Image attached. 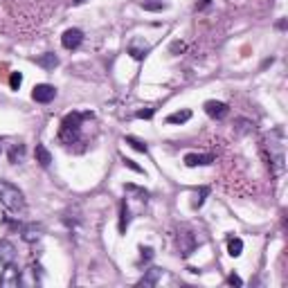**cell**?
<instances>
[{"label":"cell","mask_w":288,"mask_h":288,"mask_svg":"<svg viewBox=\"0 0 288 288\" xmlns=\"http://www.w3.org/2000/svg\"><path fill=\"white\" fill-rule=\"evenodd\" d=\"M207 196H209V187H200V189H196L194 200H191V207H194V209L203 207V203H205V198H207Z\"/></svg>","instance_id":"19"},{"label":"cell","mask_w":288,"mask_h":288,"mask_svg":"<svg viewBox=\"0 0 288 288\" xmlns=\"http://www.w3.org/2000/svg\"><path fill=\"white\" fill-rule=\"evenodd\" d=\"M216 158L212 153H187L185 156V165L187 167H209Z\"/></svg>","instance_id":"10"},{"label":"cell","mask_w":288,"mask_h":288,"mask_svg":"<svg viewBox=\"0 0 288 288\" xmlns=\"http://www.w3.org/2000/svg\"><path fill=\"white\" fill-rule=\"evenodd\" d=\"M228 284H230V286H243V279L237 275V272H232V275L228 277Z\"/></svg>","instance_id":"28"},{"label":"cell","mask_w":288,"mask_h":288,"mask_svg":"<svg viewBox=\"0 0 288 288\" xmlns=\"http://www.w3.org/2000/svg\"><path fill=\"white\" fill-rule=\"evenodd\" d=\"M196 246H198V241H196L194 232H180L178 234V248H180L182 257H189V254L196 250Z\"/></svg>","instance_id":"8"},{"label":"cell","mask_w":288,"mask_h":288,"mask_svg":"<svg viewBox=\"0 0 288 288\" xmlns=\"http://www.w3.org/2000/svg\"><path fill=\"white\" fill-rule=\"evenodd\" d=\"M228 252H230V257H239V254L243 252V241L241 239L228 234Z\"/></svg>","instance_id":"17"},{"label":"cell","mask_w":288,"mask_h":288,"mask_svg":"<svg viewBox=\"0 0 288 288\" xmlns=\"http://www.w3.org/2000/svg\"><path fill=\"white\" fill-rule=\"evenodd\" d=\"M128 54H131L135 61H144V56L149 54V45L142 41H133L131 45H128Z\"/></svg>","instance_id":"13"},{"label":"cell","mask_w":288,"mask_h":288,"mask_svg":"<svg viewBox=\"0 0 288 288\" xmlns=\"http://www.w3.org/2000/svg\"><path fill=\"white\" fill-rule=\"evenodd\" d=\"M205 113L209 115L212 119H225L230 113V106L223 102H216V99H209V102H205Z\"/></svg>","instance_id":"7"},{"label":"cell","mask_w":288,"mask_h":288,"mask_svg":"<svg viewBox=\"0 0 288 288\" xmlns=\"http://www.w3.org/2000/svg\"><path fill=\"white\" fill-rule=\"evenodd\" d=\"M191 119V110L185 108V110H178V113H171L169 117H167V124H185Z\"/></svg>","instance_id":"18"},{"label":"cell","mask_w":288,"mask_h":288,"mask_svg":"<svg viewBox=\"0 0 288 288\" xmlns=\"http://www.w3.org/2000/svg\"><path fill=\"white\" fill-rule=\"evenodd\" d=\"M124 191H133V194H137L142 200H147V198H149V191H147V189H142V187L131 185V182H128V185H124Z\"/></svg>","instance_id":"23"},{"label":"cell","mask_w":288,"mask_h":288,"mask_svg":"<svg viewBox=\"0 0 288 288\" xmlns=\"http://www.w3.org/2000/svg\"><path fill=\"white\" fill-rule=\"evenodd\" d=\"M268 167H270L272 176H281L286 169L284 165V137H279V142H272L270 137V153H266Z\"/></svg>","instance_id":"3"},{"label":"cell","mask_w":288,"mask_h":288,"mask_svg":"<svg viewBox=\"0 0 288 288\" xmlns=\"http://www.w3.org/2000/svg\"><path fill=\"white\" fill-rule=\"evenodd\" d=\"M185 50H187V45H185L182 41H174V43L169 45V52H171V54H180V52H185Z\"/></svg>","instance_id":"26"},{"label":"cell","mask_w":288,"mask_h":288,"mask_svg":"<svg viewBox=\"0 0 288 288\" xmlns=\"http://www.w3.org/2000/svg\"><path fill=\"white\" fill-rule=\"evenodd\" d=\"M0 286L3 288H18L21 286V270H18L14 263L5 266L3 275H0Z\"/></svg>","instance_id":"5"},{"label":"cell","mask_w":288,"mask_h":288,"mask_svg":"<svg viewBox=\"0 0 288 288\" xmlns=\"http://www.w3.org/2000/svg\"><path fill=\"white\" fill-rule=\"evenodd\" d=\"M72 3H75V5H81V3H86V0H72Z\"/></svg>","instance_id":"29"},{"label":"cell","mask_w":288,"mask_h":288,"mask_svg":"<svg viewBox=\"0 0 288 288\" xmlns=\"http://www.w3.org/2000/svg\"><path fill=\"white\" fill-rule=\"evenodd\" d=\"M153 248L151 246H140V263H149L153 259Z\"/></svg>","instance_id":"22"},{"label":"cell","mask_w":288,"mask_h":288,"mask_svg":"<svg viewBox=\"0 0 288 288\" xmlns=\"http://www.w3.org/2000/svg\"><path fill=\"white\" fill-rule=\"evenodd\" d=\"M54 97H56V88L50 84H38L32 90V99L36 104H50V102H54Z\"/></svg>","instance_id":"4"},{"label":"cell","mask_w":288,"mask_h":288,"mask_svg":"<svg viewBox=\"0 0 288 288\" xmlns=\"http://www.w3.org/2000/svg\"><path fill=\"white\" fill-rule=\"evenodd\" d=\"M122 160H124V165H126L131 171H135V174H144V169H142L140 165H137L135 160H131V158H122Z\"/></svg>","instance_id":"25"},{"label":"cell","mask_w":288,"mask_h":288,"mask_svg":"<svg viewBox=\"0 0 288 288\" xmlns=\"http://www.w3.org/2000/svg\"><path fill=\"white\" fill-rule=\"evenodd\" d=\"M128 223H131V209H128L126 200H122L119 203V234H126Z\"/></svg>","instance_id":"12"},{"label":"cell","mask_w":288,"mask_h":288,"mask_svg":"<svg viewBox=\"0 0 288 288\" xmlns=\"http://www.w3.org/2000/svg\"><path fill=\"white\" fill-rule=\"evenodd\" d=\"M34 156H36V162L41 167H50L52 165V153L47 151V147H43V144H36Z\"/></svg>","instance_id":"14"},{"label":"cell","mask_w":288,"mask_h":288,"mask_svg":"<svg viewBox=\"0 0 288 288\" xmlns=\"http://www.w3.org/2000/svg\"><path fill=\"white\" fill-rule=\"evenodd\" d=\"M124 142L126 144H131L133 149H135V151H140V153H147L149 151V147H147V142H142L140 137H133V135H126L124 137Z\"/></svg>","instance_id":"20"},{"label":"cell","mask_w":288,"mask_h":288,"mask_svg":"<svg viewBox=\"0 0 288 288\" xmlns=\"http://www.w3.org/2000/svg\"><path fill=\"white\" fill-rule=\"evenodd\" d=\"M160 277H162V268H149L142 279L137 281V286H156L160 281Z\"/></svg>","instance_id":"11"},{"label":"cell","mask_w":288,"mask_h":288,"mask_svg":"<svg viewBox=\"0 0 288 288\" xmlns=\"http://www.w3.org/2000/svg\"><path fill=\"white\" fill-rule=\"evenodd\" d=\"M23 158H25V144H12V149H9V162L12 165H18V162H23Z\"/></svg>","instance_id":"16"},{"label":"cell","mask_w":288,"mask_h":288,"mask_svg":"<svg viewBox=\"0 0 288 288\" xmlns=\"http://www.w3.org/2000/svg\"><path fill=\"white\" fill-rule=\"evenodd\" d=\"M0 203H3V207L7 209V212H12L16 216L25 214V209H27L25 194L9 180H0Z\"/></svg>","instance_id":"2"},{"label":"cell","mask_w":288,"mask_h":288,"mask_svg":"<svg viewBox=\"0 0 288 288\" xmlns=\"http://www.w3.org/2000/svg\"><path fill=\"white\" fill-rule=\"evenodd\" d=\"M14 261H16V246L12 241H7V239H3L0 241V268L9 266Z\"/></svg>","instance_id":"9"},{"label":"cell","mask_w":288,"mask_h":288,"mask_svg":"<svg viewBox=\"0 0 288 288\" xmlns=\"http://www.w3.org/2000/svg\"><path fill=\"white\" fill-rule=\"evenodd\" d=\"M153 113H156V108H144V110H137L135 117H137V119H151Z\"/></svg>","instance_id":"27"},{"label":"cell","mask_w":288,"mask_h":288,"mask_svg":"<svg viewBox=\"0 0 288 288\" xmlns=\"http://www.w3.org/2000/svg\"><path fill=\"white\" fill-rule=\"evenodd\" d=\"M36 65H41V68H45V70H54L56 65H59V56L52 54V52H47V54L38 56V59H36Z\"/></svg>","instance_id":"15"},{"label":"cell","mask_w":288,"mask_h":288,"mask_svg":"<svg viewBox=\"0 0 288 288\" xmlns=\"http://www.w3.org/2000/svg\"><path fill=\"white\" fill-rule=\"evenodd\" d=\"M86 119H93V113H79L72 110L63 119H61V128H59V140L63 144H75L81 137V124Z\"/></svg>","instance_id":"1"},{"label":"cell","mask_w":288,"mask_h":288,"mask_svg":"<svg viewBox=\"0 0 288 288\" xmlns=\"http://www.w3.org/2000/svg\"><path fill=\"white\" fill-rule=\"evenodd\" d=\"M23 84V75L21 72H12V77H9V86H12V90H18Z\"/></svg>","instance_id":"24"},{"label":"cell","mask_w":288,"mask_h":288,"mask_svg":"<svg viewBox=\"0 0 288 288\" xmlns=\"http://www.w3.org/2000/svg\"><path fill=\"white\" fill-rule=\"evenodd\" d=\"M81 43H84V32H81L79 27H70V30H65L63 36H61V45H63L65 50H77Z\"/></svg>","instance_id":"6"},{"label":"cell","mask_w":288,"mask_h":288,"mask_svg":"<svg viewBox=\"0 0 288 288\" xmlns=\"http://www.w3.org/2000/svg\"><path fill=\"white\" fill-rule=\"evenodd\" d=\"M140 7L144 9V12H162V9H165L167 5L162 3V0H156V3H142Z\"/></svg>","instance_id":"21"}]
</instances>
